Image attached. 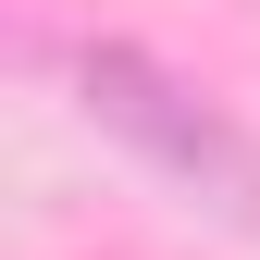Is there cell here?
Returning <instances> with one entry per match:
<instances>
[{
  "label": "cell",
  "instance_id": "cell-1",
  "mask_svg": "<svg viewBox=\"0 0 260 260\" xmlns=\"http://www.w3.org/2000/svg\"><path fill=\"white\" fill-rule=\"evenodd\" d=\"M75 87H87V124H112L124 149H149L161 174H186V186H211L223 211H260V149L223 124L186 75H161L149 50H124V38H87L75 50Z\"/></svg>",
  "mask_w": 260,
  "mask_h": 260
}]
</instances>
